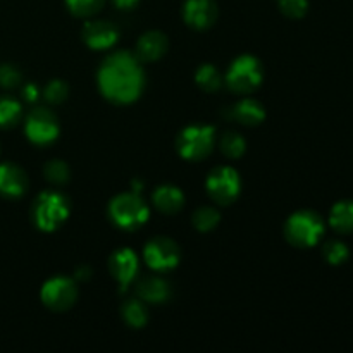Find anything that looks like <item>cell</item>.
Listing matches in <instances>:
<instances>
[{
  "mask_svg": "<svg viewBox=\"0 0 353 353\" xmlns=\"http://www.w3.org/2000/svg\"><path fill=\"white\" fill-rule=\"evenodd\" d=\"M100 95L114 105L137 102L145 90L143 62L130 50L110 52L97 71Z\"/></svg>",
  "mask_w": 353,
  "mask_h": 353,
  "instance_id": "cell-1",
  "label": "cell"
},
{
  "mask_svg": "<svg viewBox=\"0 0 353 353\" xmlns=\"http://www.w3.org/2000/svg\"><path fill=\"white\" fill-rule=\"evenodd\" d=\"M71 216V202L65 193L59 190H45L38 193L31 205V221L37 230L43 233L57 231Z\"/></svg>",
  "mask_w": 353,
  "mask_h": 353,
  "instance_id": "cell-2",
  "label": "cell"
},
{
  "mask_svg": "<svg viewBox=\"0 0 353 353\" xmlns=\"http://www.w3.org/2000/svg\"><path fill=\"white\" fill-rule=\"evenodd\" d=\"M107 216L110 223L123 231H137L150 219V207L141 193L130 192L117 193L107 205Z\"/></svg>",
  "mask_w": 353,
  "mask_h": 353,
  "instance_id": "cell-3",
  "label": "cell"
},
{
  "mask_svg": "<svg viewBox=\"0 0 353 353\" xmlns=\"http://www.w3.org/2000/svg\"><path fill=\"white\" fill-rule=\"evenodd\" d=\"M264 81L262 62L252 54H241L234 59L224 74V85L236 95H252Z\"/></svg>",
  "mask_w": 353,
  "mask_h": 353,
  "instance_id": "cell-4",
  "label": "cell"
},
{
  "mask_svg": "<svg viewBox=\"0 0 353 353\" xmlns=\"http://www.w3.org/2000/svg\"><path fill=\"white\" fill-rule=\"evenodd\" d=\"M217 133L212 124H190L176 137V150L185 161L200 162L216 148Z\"/></svg>",
  "mask_w": 353,
  "mask_h": 353,
  "instance_id": "cell-5",
  "label": "cell"
},
{
  "mask_svg": "<svg viewBox=\"0 0 353 353\" xmlns=\"http://www.w3.org/2000/svg\"><path fill=\"white\" fill-rule=\"evenodd\" d=\"M324 221L314 210L293 212L285 223V238L296 248H310L324 236Z\"/></svg>",
  "mask_w": 353,
  "mask_h": 353,
  "instance_id": "cell-6",
  "label": "cell"
},
{
  "mask_svg": "<svg viewBox=\"0 0 353 353\" xmlns=\"http://www.w3.org/2000/svg\"><path fill=\"white\" fill-rule=\"evenodd\" d=\"M205 190L217 205H231L241 193V178L231 165H217L207 174Z\"/></svg>",
  "mask_w": 353,
  "mask_h": 353,
  "instance_id": "cell-7",
  "label": "cell"
},
{
  "mask_svg": "<svg viewBox=\"0 0 353 353\" xmlns=\"http://www.w3.org/2000/svg\"><path fill=\"white\" fill-rule=\"evenodd\" d=\"M24 134L37 147L54 143L61 134V124L54 110L41 105L33 107L24 119Z\"/></svg>",
  "mask_w": 353,
  "mask_h": 353,
  "instance_id": "cell-8",
  "label": "cell"
},
{
  "mask_svg": "<svg viewBox=\"0 0 353 353\" xmlns=\"http://www.w3.org/2000/svg\"><path fill=\"white\" fill-rule=\"evenodd\" d=\"M79 296L78 283L69 276H54L40 290V300L52 312H68Z\"/></svg>",
  "mask_w": 353,
  "mask_h": 353,
  "instance_id": "cell-9",
  "label": "cell"
},
{
  "mask_svg": "<svg viewBox=\"0 0 353 353\" xmlns=\"http://www.w3.org/2000/svg\"><path fill=\"white\" fill-rule=\"evenodd\" d=\"M143 262L150 271L169 272L181 262V248L172 238L155 236L143 247Z\"/></svg>",
  "mask_w": 353,
  "mask_h": 353,
  "instance_id": "cell-10",
  "label": "cell"
},
{
  "mask_svg": "<svg viewBox=\"0 0 353 353\" xmlns=\"http://www.w3.org/2000/svg\"><path fill=\"white\" fill-rule=\"evenodd\" d=\"M110 276L119 285V292L126 293L140 272V257L133 248H117L107 262Z\"/></svg>",
  "mask_w": 353,
  "mask_h": 353,
  "instance_id": "cell-11",
  "label": "cell"
},
{
  "mask_svg": "<svg viewBox=\"0 0 353 353\" xmlns=\"http://www.w3.org/2000/svg\"><path fill=\"white\" fill-rule=\"evenodd\" d=\"M81 40L92 50H110L119 40V28L107 19H88L81 28Z\"/></svg>",
  "mask_w": 353,
  "mask_h": 353,
  "instance_id": "cell-12",
  "label": "cell"
},
{
  "mask_svg": "<svg viewBox=\"0 0 353 353\" xmlns=\"http://www.w3.org/2000/svg\"><path fill=\"white\" fill-rule=\"evenodd\" d=\"M217 17H219V7L216 0H185L183 3V21L192 30H209L216 24Z\"/></svg>",
  "mask_w": 353,
  "mask_h": 353,
  "instance_id": "cell-13",
  "label": "cell"
},
{
  "mask_svg": "<svg viewBox=\"0 0 353 353\" xmlns=\"http://www.w3.org/2000/svg\"><path fill=\"white\" fill-rule=\"evenodd\" d=\"M30 179L26 171L14 162L0 164V196L3 199H21L28 192Z\"/></svg>",
  "mask_w": 353,
  "mask_h": 353,
  "instance_id": "cell-14",
  "label": "cell"
},
{
  "mask_svg": "<svg viewBox=\"0 0 353 353\" xmlns=\"http://www.w3.org/2000/svg\"><path fill=\"white\" fill-rule=\"evenodd\" d=\"M169 50V40L165 33L159 30L145 31L137 41V48H134V55L140 59L143 64L148 62H157L168 54Z\"/></svg>",
  "mask_w": 353,
  "mask_h": 353,
  "instance_id": "cell-15",
  "label": "cell"
},
{
  "mask_svg": "<svg viewBox=\"0 0 353 353\" xmlns=\"http://www.w3.org/2000/svg\"><path fill=\"white\" fill-rule=\"evenodd\" d=\"M265 109L259 100L252 99V97L245 95L243 99L238 100L234 105H231L228 109L226 117L228 119H233L236 123L243 124L247 128H255L259 124H262L265 121Z\"/></svg>",
  "mask_w": 353,
  "mask_h": 353,
  "instance_id": "cell-16",
  "label": "cell"
},
{
  "mask_svg": "<svg viewBox=\"0 0 353 353\" xmlns=\"http://www.w3.org/2000/svg\"><path fill=\"white\" fill-rule=\"evenodd\" d=\"M137 296L145 303L161 305V303L169 302V299L172 296V288L168 279L161 278V276H148V278L138 281Z\"/></svg>",
  "mask_w": 353,
  "mask_h": 353,
  "instance_id": "cell-17",
  "label": "cell"
},
{
  "mask_svg": "<svg viewBox=\"0 0 353 353\" xmlns=\"http://www.w3.org/2000/svg\"><path fill=\"white\" fill-rule=\"evenodd\" d=\"M185 193L176 185H161L152 192V203L159 212L174 216L185 207Z\"/></svg>",
  "mask_w": 353,
  "mask_h": 353,
  "instance_id": "cell-18",
  "label": "cell"
},
{
  "mask_svg": "<svg viewBox=\"0 0 353 353\" xmlns=\"http://www.w3.org/2000/svg\"><path fill=\"white\" fill-rule=\"evenodd\" d=\"M121 317L131 330H143L150 321L147 303L141 299H128L121 305Z\"/></svg>",
  "mask_w": 353,
  "mask_h": 353,
  "instance_id": "cell-19",
  "label": "cell"
},
{
  "mask_svg": "<svg viewBox=\"0 0 353 353\" xmlns=\"http://www.w3.org/2000/svg\"><path fill=\"white\" fill-rule=\"evenodd\" d=\"M195 83L202 92L217 93L224 86V76L216 65L205 62V64H200L195 71Z\"/></svg>",
  "mask_w": 353,
  "mask_h": 353,
  "instance_id": "cell-20",
  "label": "cell"
},
{
  "mask_svg": "<svg viewBox=\"0 0 353 353\" xmlns=\"http://www.w3.org/2000/svg\"><path fill=\"white\" fill-rule=\"evenodd\" d=\"M330 224L338 233H353V202L341 200L330 212Z\"/></svg>",
  "mask_w": 353,
  "mask_h": 353,
  "instance_id": "cell-21",
  "label": "cell"
},
{
  "mask_svg": "<svg viewBox=\"0 0 353 353\" xmlns=\"http://www.w3.org/2000/svg\"><path fill=\"white\" fill-rule=\"evenodd\" d=\"M23 119V105L10 95H0V130L16 128Z\"/></svg>",
  "mask_w": 353,
  "mask_h": 353,
  "instance_id": "cell-22",
  "label": "cell"
},
{
  "mask_svg": "<svg viewBox=\"0 0 353 353\" xmlns=\"http://www.w3.org/2000/svg\"><path fill=\"white\" fill-rule=\"evenodd\" d=\"M221 223V212L217 207L202 205L193 212L192 224L199 233H210Z\"/></svg>",
  "mask_w": 353,
  "mask_h": 353,
  "instance_id": "cell-23",
  "label": "cell"
},
{
  "mask_svg": "<svg viewBox=\"0 0 353 353\" xmlns=\"http://www.w3.org/2000/svg\"><path fill=\"white\" fill-rule=\"evenodd\" d=\"M219 150L228 159H240L247 152V140L238 131H224L219 138Z\"/></svg>",
  "mask_w": 353,
  "mask_h": 353,
  "instance_id": "cell-24",
  "label": "cell"
},
{
  "mask_svg": "<svg viewBox=\"0 0 353 353\" xmlns=\"http://www.w3.org/2000/svg\"><path fill=\"white\" fill-rule=\"evenodd\" d=\"M43 176L50 185L64 186L71 179V168L65 161L61 159H52L43 165Z\"/></svg>",
  "mask_w": 353,
  "mask_h": 353,
  "instance_id": "cell-25",
  "label": "cell"
},
{
  "mask_svg": "<svg viewBox=\"0 0 353 353\" xmlns=\"http://www.w3.org/2000/svg\"><path fill=\"white\" fill-rule=\"evenodd\" d=\"M105 0H65L69 12L74 17H92L102 10Z\"/></svg>",
  "mask_w": 353,
  "mask_h": 353,
  "instance_id": "cell-26",
  "label": "cell"
},
{
  "mask_svg": "<svg viewBox=\"0 0 353 353\" xmlns=\"http://www.w3.org/2000/svg\"><path fill=\"white\" fill-rule=\"evenodd\" d=\"M41 97L45 99V102L50 103V105H61L62 102H65L69 97V85L62 79H52L47 83L43 90H41Z\"/></svg>",
  "mask_w": 353,
  "mask_h": 353,
  "instance_id": "cell-27",
  "label": "cell"
},
{
  "mask_svg": "<svg viewBox=\"0 0 353 353\" xmlns=\"http://www.w3.org/2000/svg\"><path fill=\"white\" fill-rule=\"evenodd\" d=\"M323 254H324V259H326L331 265L343 264V262L350 257V250H348L347 245L340 240L327 241V243L323 247Z\"/></svg>",
  "mask_w": 353,
  "mask_h": 353,
  "instance_id": "cell-28",
  "label": "cell"
},
{
  "mask_svg": "<svg viewBox=\"0 0 353 353\" xmlns=\"http://www.w3.org/2000/svg\"><path fill=\"white\" fill-rule=\"evenodd\" d=\"M283 16L290 19H302L309 12V0H278Z\"/></svg>",
  "mask_w": 353,
  "mask_h": 353,
  "instance_id": "cell-29",
  "label": "cell"
},
{
  "mask_svg": "<svg viewBox=\"0 0 353 353\" xmlns=\"http://www.w3.org/2000/svg\"><path fill=\"white\" fill-rule=\"evenodd\" d=\"M23 81V72L14 64H0V86L6 90H14Z\"/></svg>",
  "mask_w": 353,
  "mask_h": 353,
  "instance_id": "cell-30",
  "label": "cell"
},
{
  "mask_svg": "<svg viewBox=\"0 0 353 353\" xmlns=\"http://www.w3.org/2000/svg\"><path fill=\"white\" fill-rule=\"evenodd\" d=\"M21 97L26 103H37L41 97L40 86L34 85V83H26L23 86V92H21Z\"/></svg>",
  "mask_w": 353,
  "mask_h": 353,
  "instance_id": "cell-31",
  "label": "cell"
},
{
  "mask_svg": "<svg viewBox=\"0 0 353 353\" xmlns=\"http://www.w3.org/2000/svg\"><path fill=\"white\" fill-rule=\"evenodd\" d=\"M92 276H93L92 268H88V265H78V268L74 269V276H72V278L76 279V283H86L90 281Z\"/></svg>",
  "mask_w": 353,
  "mask_h": 353,
  "instance_id": "cell-32",
  "label": "cell"
},
{
  "mask_svg": "<svg viewBox=\"0 0 353 353\" xmlns=\"http://www.w3.org/2000/svg\"><path fill=\"white\" fill-rule=\"evenodd\" d=\"M112 3L121 10H131L140 3V0H112Z\"/></svg>",
  "mask_w": 353,
  "mask_h": 353,
  "instance_id": "cell-33",
  "label": "cell"
}]
</instances>
